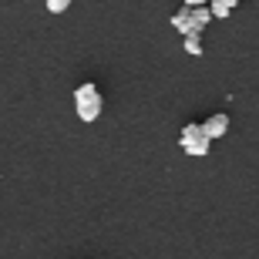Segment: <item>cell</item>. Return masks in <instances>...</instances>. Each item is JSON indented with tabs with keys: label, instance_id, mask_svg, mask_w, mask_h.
I'll return each instance as SVG.
<instances>
[{
	"label": "cell",
	"instance_id": "cell-1",
	"mask_svg": "<svg viewBox=\"0 0 259 259\" xmlns=\"http://www.w3.org/2000/svg\"><path fill=\"white\" fill-rule=\"evenodd\" d=\"M74 111L81 121H98L101 118V111H105V95L98 91L95 81H84V84H77L74 88Z\"/></svg>",
	"mask_w": 259,
	"mask_h": 259
},
{
	"label": "cell",
	"instance_id": "cell-2",
	"mask_svg": "<svg viewBox=\"0 0 259 259\" xmlns=\"http://www.w3.org/2000/svg\"><path fill=\"white\" fill-rule=\"evenodd\" d=\"M179 148H182L185 155H195V158H202V155H209L212 142L205 138V132H202L199 121H189V125L182 128V135H179Z\"/></svg>",
	"mask_w": 259,
	"mask_h": 259
},
{
	"label": "cell",
	"instance_id": "cell-3",
	"mask_svg": "<svg viewBox=\"0 0 259 259\" xmlns=\"http://www.w3.org/2000/svg\"><path fill=\"white\" fill-rule=\"evenodd\" d=\"M202 132H205V138L209 142H215V138H226L229 135V115L226 111H215V115H209L205 121H199Z\"/></svg>",
	"mask_w": 259,
	"mask_h": 259
},
{
	"label": "cell",
	"instance_id": "cell-4",
	"mask_svg": "<svg viewBox=\"0 0 259 259\" xmlns=\"http://www.w3.org/2000/svg\"><path fill=\"white\" fill-rule=\"evenodd\" d=\"M205 7H209V17L212 20H226L232 14V7H229V4H222V0H209Z\"/></svg>",
	"mask_w": 259,
	"mask_h": 259
},
{
	"label": "cell",
	"instance_id": "cell-5",
	"mask_svg": "<svg viewBox=\"0 0 259 259\" xmlns=\"http://www.w3.org/2000/svg\"><path fill=\"white\" fill-rule=\"evenodd\" d=\"M172 27L179 30L182 37L189 34V7H179V10H175V17H172Z\"/></svg>",
	"mask_w": 259,
	"mask_h": 259
},
{
	"label": "cell",
	"instance_id": "cell-6",
	"mask_svg": "<svg viewBox=\"0 0 259 259\" xmlns=\"http://www.w3.org/2000/svg\"><path fill=\"white\" fill-rule=\"evenodd\" d=\"M185 51H189L192 58H199L202 54V34H185Z\"/></svg>",
	"mask_w": 259,
	"mask_h": 259
},
{
	"label": "cell",
	"instance_id": "cell-7",
	"mask_svg": "<svg viewBox=\"0 0 259 259\" xmlns=\"http://www.w3.org/2000/svg\"><path fill=\"white\" fill-rule=\"evenodd\" d=\"M67 7H71V0H48V10H51V14H64Z\"/></svg>",
	"mask_w": 259,
	"mask_h": 259
},
{
	"label": "cell",
	"instance_id": "cell-8",
	"mask_svg": "<svg viewBox=\"0 0 259 259\" xmlns=\"http://www.w3.org/2000/svg\"><path fill=\"white\" fill-rule=\"evenodd\" d=\"M222 4H229V7H236V4H239V0H222Z\"/></svg>",
	"mask_w": 259,
	"mask_h": 259
}]
</instances>
